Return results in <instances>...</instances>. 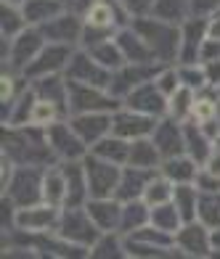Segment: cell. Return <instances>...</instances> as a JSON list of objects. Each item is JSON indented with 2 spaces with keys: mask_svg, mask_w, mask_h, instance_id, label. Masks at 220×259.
I'll return each instance as SVG.
<instances>
[{
  "mask_svg": "<svg viewBox=\"0 0 220 259\" xmlns=\"http://www.w3.org/2000/svg\"><path fill=\"white\" fill-rule=\"evenodd\" d=\"M133 29L146 40V45L152 48L154 58L165 66L170 61H180V29L172 24V21L157 19V16H135Z\"/></svg>",
  "mask_w": 220,
  "mask_h": 259,
  "instance_id": "6da1fadb",
  "label": "cell"
},
{
  "mask_svg": "<svg viewBox=\"0 0 220 259\" xmlns=\"http://www.w3.org/2000/svg\"><path fill=\"white\" fill-rule=\"evenodd\" d=\"M120 103H122V98H117L106 88L69 82V101H66L69 116L72 114H88V111H109V114H114L120 109Z\"/></svg>",
  "mask_w": 220,
  "mask_h": 259,
  "instance_id": "7a4b0ae2",
  "label": "cell"
},
{
  "mask_svg": "<svg viewBox=\"0 0 220 259\" xmlns=\"http://www.w3.org/2000/svg\"><path fill=\"white\" fill-rule=\"evenodd\" d=\"M101 228L93 222V217L88 214L85 206H64L61 217H59V228H56V235H61L64 241L77 243L90 249L98 238H101Z\"/></svg>",
  "mask_w": 220,
  "mask_h": 259,
  "instance_id": "3957f363",
  "label": "cell"
},
{
  "mask_svg": "<svg viewBox=\"0 0 220 259\" xmlns=\"http://www.w3.org/2000/svg\"><path fill=\"white\" fill-rule=\"evenodd\" d=\"M45 48V37L40 27H29L21 34H16L14 40H6V61L8 69L16 74H24L27 66L40 56V51Z\"/></svg>",
  "mask_w": 220,
  "mask_h": 259,
  "instance_id": "277c9868",
  "label": "cell"
},
{
  "mask_svg": "<svg viewBox=\"0 0 220 259\" xmlns=\"http://www.w3.org/2000/svg\"><path fill=\"white\" fill-rule=\"evenodd\" d=\"M85 164V178H88V191L90 198H106L117 193V185L122 178V167L120 164H112L106 159H101L96 154H88L83 159Z\"/></svg>",
  "mask_w": 220,
  "mask_h": 259,
  "instance_id": "5b68a950",
  "label": "cell"
},
{
  "mask_svg": "<svg viewBox=\"0 0 220 259\" xmlns=\"http://www.w3.org/2000/svg\"><path fill=\"white\" fill-rule=\"evenodd\" d=\"M45 138H48V146L56 154V159L61 161H83L90 154V146L75 133V127L69 122L48 124L45 127Z\"/></svg>",
  "mask_w": 220,
  "mask_h": 259,
  "instance_id": "8992f818",
  "label": "cell"
},
{
  "mask_svg": "<svg viewBox=\"0 0 220 259\" xmlns=\"http://www.w3.org/2000/svg\"><path fill=\"white\" fill-rule=\"evenodd\" d=\"M43 172L45 167H16L6 188V198H11L16 209L43 201Z\"/></svg>",
  "mask_w": 220,
  "mask_h": 259,
  "instance_id": "52a82bcc",
  "label": "cell"
},
{
  "mask_svg": "<svg viewBox=\"0 0 220 259\" xmlns=\"http://www.w3.org/2000/svg\"><path fill=\"white\" fill-rule=\"evenodd\" d=\"M112 74H114L112 69L98 64L88 51L72 53V58H69V64L64 69V77L69 82H83V85H96V88H106V90L112 85Z\"/></svg>",
  "mask_w": 220,
  "mask_h": 259,
  "instance_id": "ba28073f",
  "label": "cell"
},
{
  "mask_svg": "<svg viewBox=\"0 0 220 259\" xmlns=\"http://www.w3.org/2000/svg\"><path fill=\"white\" fill-rule=\"evenodd\" d=\"M59 217H61L59 206L38 201V204L16 209L14 228L19 233H34V235H38V233H56V228H59Z\"/></svg>",
  "mask_w": 220,
  "mask_h": 259,
  "instance_id": "9c48e42d",
  "label": "cell"
},
{
  "mask_svg": "<svg viewBox=\"0 0 220 259\" xmlns=\"http://www.w3.org/2000/svg\"><path fill=\"white\" fill-rule=\"evenodd\" d=\"M157 116H149L143 111L135 109H117L112 114V133L120 135L125 140H138V138H149L157 127Z\"/></svg>",
  "mask_w": 220,
  "mask_h": 259,
  "instance_id": "30bf717a",
  "label": "cell"
},
{
  "mask_svg": "<svg viewBox=\"0 0 220 259\" xmlns=\"http://www.w3.org/2000/svg\"><path fill=\"white\" fill-rule=\"evenodd\" d=\"M207 37H210V16L191 14L180 27V64L199 61V51Z\"/></svg>",
  "mask_w": 220,
  "mask_h": 259,
  "instance_id": "8fae6325",
  "label": "cell"
},
{
  "mask_svg": "<svg viewBox=\"0 0 220 259\" xmlns=\"http://www.w3.org/2000/svg\"><path fill=\"white\" fill-rule=\"evenodd\" d=\"M69 58H72V45L64 42H45V48L40 51V56L27 66L24 77L34 79V77H45V74H59L66 69Z\"/></svg>",
  "mask_w": 220,
  "mask_h": 259,
  "instance_id": "7c38bea8",
  "label": "cell"
},
{
  "mask_svg": "<svg viewBox=\"0 0 220 259\" xmlns=\"http://www.w3.org/2000/svg\"><path fill=\"white\" fill-rule=\"evenodd\" d=\"M154 79H149V82H143V85L133 88L125 96V106H127V109H135V111H143L149 116H157V119H159V116L167 114V96L157 88Z\"/></svg>",
  "mask_w": 220,
  "mask_h": 259,
  "instance_id": "4fadbf2b",
  "label": "cell"
},
{
  "mask_svg": "<svg viewBox=\"0 0 220 259\" xmlns=\"http://www.w3.org/2000/svg\"><path fill=\"white\" fill-rule=\"evenodd\" d=\"M210 228L199 220L183 222L180 230L175 233V246L186 254V256H212V238H210Z\"/></svg>",
  "mask_w": 220,
  "mask_h": 259,
  "instance_id": "5bb4252c",
  "label": "cell"
},
{
  "mask_svg": "<svg viewBox=\"0 0 220 259\" xmlns=\"http://www.w3.org/2000/svg\"><path fill=\"white\" fill-rule=\"evenodd\" d=\"M159 66H162V64H125V66H120L117 72L112 74L109 90H112L117 98L125 101V96H127L133 88L143 85V82H149V79H154V77L162 72Z\"/></svg>",
  "mask_w": 220,
  "mask_h": 259,
  "instance_id": "9a60e30c",
  "label": "cell"
},
{
  "mask_svg": "<svg viewBox=\"0 0 220 259\" xmlns=\"http://www.w3.org/2000/svg\"><path fill=\"white\" fill-rule=\"evenodd\" d=\"M152 140L157 143L162 159H170V156H180L186 154V135H183V127L178 119H172V116H167V119H159L154 133H152Z\"/></svg>",
  "mask_w": 220,
  "mask_h": 259,
  "instance_id": "2e32d148",
  "label": "cell"
},
{
  "mask_svg": "<svg viewBox=\"0 0 220 259\" xmlns=\"http://www.w3.org/2000/svg\"><path fill=\"white\" fill-rule=\"evenodd\" d=\"M40 32L45 42H64V45H75L80 37H83L85 32V24L80 21V16L75 14H61L53 16L51 21H45V24H40Z\"/></svg>",
  "mask_w": 220,
  "mask_h": 259,
  "instance_id": "e0dca14e",
  "label": "cell"
},
{
  "mask_svg": "<svg viewBox=\"0 0 220 259\" xmlns=\"http://www.w3.org/2000/svg\"><path fill=\"white\" fill-rule=\"evenodd\" d=\"M69 124L75 127V133L85 140L88 146L98 143L101 138L112 133V114L109 111H88V114H72Z\"/></svg>",
  "mask_w": 220,
  "mask_h": 259,
  "instance_id": "ac0fdd59",
  "label": "cell"
},
{
  "mask_svg": "<svg viewBox=\"0 0 220 259\" xmlns=\"http://www.w3.org/2000/svg\"><path fill=\"white\" fill-rule=\"evenodd\" d=\"M88 214L93 217V222L103 230V233H112V230H120V222H122V201L117 196H106V198H88Z\"/></svg>",
  "mask_w": 220,
  "mask_h": 259,
  "instance_id": "d6986e66",
  "label": "cell"
},
{
  "mask_svg": "<svg viewBox=\"0 0 220 259\" xmlns=\"http://www.w3.org/2000/svg\"><path fill=\"white\" fill-rule=\"evenodd\" d=\"M114 40H117L120 51L125 53V61L127 64H159L157 58H154V53H152V48L146 45V40L133 29V24L122 27L117 34H114Z\"/></svg>",
  "mask_w": 220,
  "mask_h": 259,
  "instance_id": "ffe728a7",
  "label": "cell"
},
{
  "mask_svg": "<svg viewBox=\"0 0 220 259\" xmlns=\"http://www.w3.org/2000/svg\"><path fill=\"white\" fill-rule=\"evenodd\" d=\"M183 135H186V154H189L196 164H199V167H204L207 159H210L212 151H215V146H212L215 138L207 133L199 122L194 124V119L183 124Z\"/></svg>",
  "mask_w": 220,
  "mask_h": 259,
  "instance_id": "44dd1931",
  "label": "cell"
},
{
  "mask_svg": "<svg viewBox=\"0 0 220 259\" xmlns=\"http://www.w3.org/2000/svg\"><path fill=\"white\" fill-rule=\"evenodd\" d=\"M152 178H154V169H141V167H133V164H125L114 196H117L122 204L133 201V198H143V191H146V185Z\"/></svg>",
  "mask_w": 220,
  "mask_h": 259,
  "instance_id": "7402d4cb",
  "label": "cell"
},
{
  "mask_svg": "<svg viewBox=\"0 0 220 259\" xmlns=\"http://www.w3.org/2000/svg\"><path fill=\"white\" fill-rule=\"evenodd\" d=\"M64 175H66V204L64 206H85L90 191H88V178H85V164L83 161H64Z\"/></svg>",
  "mask_w": 220,
  "mask_h": 259,
  "instance_id": "603a6c76",
  "label": "cell"
},
{
  "mask_svg": "<svg viewBox=\"0 0 220 259\" xmlns=\"http://www.w3.org/2000/svg\"><path fill=\"white\" fill-rule=\"evenodd\" d=\"M38 103V93H34L32 85H27L24 90H19V96L14 103L6 106V116H3V124L6 127H27L29 124V116L32 109Z\"/></svg>",
  "mask_w": 220,
  "mask_h": 259,
  "instance_id": "cb8c5ba5",
  "label": "cell"
},
{
  "mask_svg": "<svg viewBox=\"0 0 220 259\" xmlns=\"http://www.w3.org/2000/svg\"><path fill=\"white\" fill-rule=\"evenodd\" d=\"M130 143H133V140H125V138H120V135L109 133L106 138H101L98 143L90 146V154H96V156L106 159V161H112V164H120V167H125L127 159H130Z\"/></svg>",
  "mask_w": 220,
  "mask_h": 259,
  "instance_id": "d4e9b609",
  "label": "cell"
},
{
  "mask_svg": "<svg viewBox=\"0 0 220 259\" xmlns=\"http://www.w3.org/2000/svg\"><path fill=\"white\" fill-rule=\"evenodd\" d=\"M159 172L165 175V178H170L175 185H180V183H196V175H199V164H196L189 154H180V156L162 159Z\"/></svg>",
  "mask_w": 220,
  "mask_h": 259,
  "instance_id": "484cf974",
  "label": "cell"
},
{
  "mask_svg": "<svg viewBox=\"0 0 220 259\" xmlns=\"http://www.w3.org/2000/svg\"><path fill=\"white\" fill-rule=\"evenodd\" d=\"M43 201L53 206L66 204V175L59 164H51L43 172Z\"/></svg>",
  "mask_w": 220,
  "mask_h": 259,
  "instance_id": "4316f807",
  "label": "cell"
},
{
  "mask_svg": "<svg viewBox=\"0 0 220 259\" xmlns=\"http://www.w3.org/2000/svg\"><path fill=\"white\" fill-rule=\"evenodd\" d=\"M32 88L38 93V98L45 101H53L56 106H66L69 101V79L59 77V74H45V77H34L32 79Z\"/></svg>",
  "mask_w": 220,
  "mask_h": 259,
  "instance_id": "83f0119b",
  "label": "cell"
},
{
  "mask_svg": "<svg viewBox=\"0 0 220 259\" xmlns=\"http://www.w3.org/2000/svg\"><path fill=\"white\" fill-rule=\"evenodd\" d=\"M127 164H133V167H141V169H159L162 164V154L157 143L152 140V135L149 138H138L130 143V159H127Z\"/></svg>",
  "mask_w": 220,
  "mask_h": 259,
  "instance_id": "f1b7e54d",
  "label": "cell"
},
{
  "mask_svg": "<svg viewBox=\"0 0 220 259\" xmlns=\"http://www.w3.org/2000/svg\"><path fill=\"white\" fill-rule=\"evenodd\" d=\"M152 222V206L143 198H133V201L122 204V222H120V233L130 235L133 230H141L143 225Z\"/></svg>",
  "mask_w": 220,
  "mask_h": 259,
  "instance_id": "f546056e",
  "label": "cell"
},
{
  "mask_svg": "<svg viewBox=\"0 0 220 259\" xmlns=\"http://www.w3.org/2000/svg\"><path fill=\"white\" fill-rule=\"evenodd\" d=\"M21 11H24V16H27V24L40 27L45 21H51L53 16H59L64 11V3L61 0H24Z\"/></svg>",
  "mask_w": 220,
  "mask_h": 259,
  "instance_id": "4dcf8cb0",
  "label": "cell"
},
{
  "mask_svg": "<svg viewBox=\"0 0 220 259\" xmlns=\"http://www.w3.org/2000/svg\"><path fill=\"white\" fill-rule=\"evenodd\" d=\"M149 14L157 16V19H165V21H186L191 14V0H152V8Z\"/></svg>",
  "mask_w": 220,
  "mask_h": 259,
  "instance_id": "1f68e13d",
  "label": "cell"
},
{
  "mask_svg": "<svg viewBox=\"0 0 220 259\" xmlns=\"http://www.w3.org/2000/svg\"><path fill=\"white\" fill-rule=\"evenodd\" d=\"M172 204L178 206L183 222H191L196 217V206H199V185H196V183H180V185H175Z\"/></svg>",
  "mask_w": 220,
  "mask_h": 259,
  "instance_id": "d6a6232c",
  "label": "cell"
},
{
  "mask_svg": "<svg viewBox=\"0 0 220 259\" xmlns=\"http://www.w3.org/2000/svg\"><path fill=\"white\" fill-rule=\"evenodd\" d=\"M172 196H175V183L159 172V175H154V178L149 180L146 191H143V201L154 209V206H162V204L172 201Z\"/></svg>",
  "mask_w": 220,
  "mask_h": 259,
  "instance_id": "836d02e7",
  "label": "cell"
},
{
  "mask_svg": "<svg viewBox=\"0 0 220 259\" xmlns=\"http://www.w3.org/2000/svg\"><path fill=\"white\" fill-rule=\"evenodd\" d=\"M88 53L96 58L98 64H103L106 69H112V72H117L120 66H125L127 61H125V53L120 51V45H117V40H101V42H96V45H90L88 48Z\"/></svg>",
  "mask_w": 220,
  "mask_h": 259,
  "instance_id": "e575fe53",
  "label": "cell"
},
{
  "mask_svg": "<svg viewBox=\"0 0 220 259\" xmlns=\"http://www.w3.org/2000/svg\"><path fill=\"white\" fill-rule=\"evenodd\" d=\"M196 220L207 228H220V191H199V206H196Z\"/></svg>",
  "mask_w": 220,
  "mask_h": 259,
  "instance_id": "d590c367",
  "label": "cell"
},
{
  "mask_svg": "<svg viewBox=\"0 0 220 259\" xmlns=\"http://www.w3.org/2000/svg\"><path fill=\"white\" fill-rule=\"evenodd\" d=\"M27 29V16L21 6L16 3H3V21H0V32H3V40H14L16 34H21Z\"/></svg>",
  "mask_w": 220,
  "mask_h": 259,
  "instance_id": "8d00e7d4",
  "label": "cell"
},
{
  "mask_svg": "<svg viewBox=\"0 0 220 259\" xmlns=\"http://www.w3.org/2000/svg\"><path fill=\"white\" fill-rule=\"evenodd\" d=\"M152 225L159 228V230H165V233L175 235V233L180 230V225H183V217H180L178 206L172 204V201H167V204L152 209Z\"/></svg>",
  "mask_w": 220,
  "mask_h": 259,
  "instance_id": "74e56055",
  "label": "cell"
},
{
  "mask_svg": "<svg viewBox=\"0 0 220 259\" xmlns=\"http://www.w3.org/2000/svg\"><path fill=\"white\" fill-rule=\"evenodd\" d=\"M194 93L196 90H191V88H186L183 85L175 96H170L167 98V116H172V119H178V122H186V119H191V111H194Z\"/></svg>",
  "mask_w": 220,
  "mask_h": 259,
  "instance_id": "f35d334b",
  "label": "cell"
},
{
  "mask_svg": "<svg viewBox=\"0 0 220 259\" xmlns=\"http://www.w3.org/2000/svg\"><path fill=\"white\" fill-rule=\"evenodd\" d=\"M90 256L106 259V256H125V241L120 238V230L101 233V238L90 246Z\"/></svg>",
  "mask_w": 220,
  "mask_h": 259,
  "instance_id": "ab89813d",
  "label": "cell"
},
{
  "mask_svg": "<svg viewBox=\"0 0 220 259\" xmlns=\"http://www.w3.org/2000/svg\"><path fill=\"white\" fill-rule=\"evenodd\" d=\"M172 249H162V246H154L149 241H141V238H125V256H138V259H159V256H170Z\"/></svg>",
  "mask_w": 220,
  "mask_h": 259,
  "instance_id": "60d3db41",
  "label": "cell"
},
{
  "mask_svg": "<svg viewBox=\"0 0 220 259\" xmlns=\"http://www.w3.org/2000/svg\"><path fill=\"white\" fill-rule=\"evenodd\" d=\"M56 119H59V106H56L53 101L38 98V103H34V109H32V116H29V124H34V127H48V124H53Z\"/></svg>",
  "mask_w": 220,
  "mask_h": 259,
  "instance_id": "b9f144b4",
  "label": "cell"
},
{
  "mask_svg": "<svg viewBox=\"0 0 220 259\" xmlns=\"http://www.w3.org/2000/svg\"><path fill=\"white\" fill-rule=\"evenodd\" d=\"M180 74V82L191 90H202L204 85H210L207 82V72H204V64H180L178 69Z\"/></svg>",
  "mask_w": 220,
  "mask_h": 259,
  "instance_id": "7bdbcfd3",
  "label": "cell"
},
{
  "mask_svg": "<svg viewBox=\"0 0 220 259\" xmlns=\"http://www.w3.org/2000/svg\"><path fill=\"white\" fill-rule=\"evenodd\" d=\"M157 88L165 93V96L170 98V96H175V93L183 88V82H180V74H178V69H172V66H165L162 72L157 74Z\"/></svg>",
  "mask_w": 220,
  "mask_h": 259,
  "instance_id": "ee69618b",
  "label": "cell"
},
{
  "mask_svg": "<svg viewBox=\"0 0 220 259\" xmlns=\"http://www.w3.org/2000/svg\"><path fill=\"white\" fill-rule=\"evenodd\" d=\"M215 111H217V98H196L194 101V111H191V119L194 122H210L215 119Z\"/></svg>",
  "mask_w": 220,
  "mask_h": 259,
  "instance_id": "f6af8a7d",
  "label": "cell"
},
{
  "mask_svg": "<svg viewBox=\"0 0 220 259\" xmlns=\"http://www.w3.org/2000/svg\"><path fill=\"white\" fill-rule=\"evenodd\" d=\"M19 77H16V72H11V69H8V72H3V77H0V98H3V103L8 106V103H14L16 101V90H24V88H21L19 85Z\"/></svg>",
  "mask_w": 220,
  "mask_h": 259,
  "instance_id": "bcb514c9",
  "label": "cell"
},
{
  "mask_svg": "<svg viewBox=\"0 0 220 259\" xmlns=\"http://www.w3.org/2000/svg\"><path fill=\"white\" fill-rule=\"evenodd\" d=\"M199 61L210 64V61H220V40L217 37H207L202 51H199Z\"/></svg>",
  "mask_w": 220,
  "mask_h": 259,
  "instance_id": "7dc6e473",
  "label": "cell"
},
{
  "mask_svg": "<svg viewBox=\"0 0 220 259\" xmlns=\"http://www.w3.org/2000/svg\"><path fill=\"white\" fill-rule=\"evenodd\" d=\"M220 11V0H191V14L196 16H212Z\"/></svg>",
  "mask_w": 220,
  "mask_h": 259,
  "instance_id": "c3c4849f",
  "label": "cell"
},
{
  "mask_svg": "<svg viewBox=\"0 0 220 259\" xmlns=\"http://www.w3.org/2000/svg\"><path fill=\"white\" fill-rule=\"evenodd\" d=\"M204 72H207V82H210L212 88H220V61L204 64Z\"/></svg>",
  "mask_w": 220,
  "mask_h": 259,
  "instance_id": "681fc988",
  "label": "cell"
},
{
  "mask_svg": "<svg viewBox=\"0 0 220 259\" xmlns=\"http://www.w3.org/2000/svg\"><path fill=\"white\" fill-rule=\"evenodd\" d=\"M127 6V11H135V14H143V11L152 8V0H122Z\"/></svg>",
  "mask_w": 220,
  "mask_h": 259,
  "instance_id": "f907efd6",
  "label": "cell"
},
{
  "mask_svg": "<svg viewBox=\"0 0 220 259\" xmlns=\"http://www.w3.org/2000/svg\"><path fill=\"white\" fill-rule=\"evenodd\" d=\"M204 169H207V172H212L215 178H220V151H217V148L212 151V156L207 159V164H204Z\"/></svg>",
  "mask_w": 220,
  "mask_h": 259,
  "instance_id": "816d5d0a",
  "label": "cell"
},
{
  "mask_svg": "<svg viewBox=\"0 0 220 259\" xmlns=\"http://www.w3.org/2000/svg\"><path fill=\"white\" fill-rule=\"evenodd\" d=\"M210 238H212V256H215V254H220V228H212Z\"/></svg>",
  "mask_w": 220,
  "mask_h": 259,
  "instance_id": "f5cc1de1",
  "label": "cell"
},
{
  "mask_svg": "<svg viewBox=\"0 0 220 259\" xmlns=\"http://www.w3.org/2000/svg\"><path fill=\"white\" fill-rule=\"evenodd\" d=\"M3 3H16V6H21L24 0H3Z\"/></svg>",
  "mask_w": 220,
  "mask_h": 259,
  "instance_id": "db71d44e",
  "label": "cell"
},
{
  "mask_svg": "<svg viewBox=\"0 0 220 259\" xmlns=\"http://www.w3.org/2000/svg\"><path fill=\"white\" fill-rule=\"evenodd\" d=\"M217 14H220V11H217Z\"/></svg>",
  "mask_w": 220,
  "mask_h": 259,
  "instance_id": "11a10c76",
  "label": "cell"
}]
</instances>
